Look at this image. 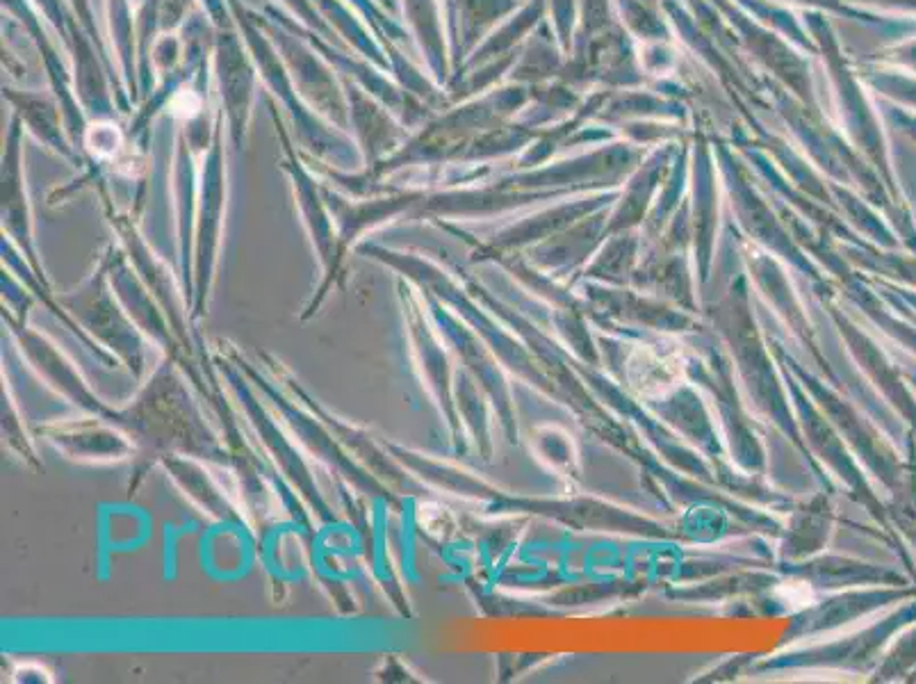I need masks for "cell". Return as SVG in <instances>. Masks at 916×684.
<instances>
[{
  "label": "cell",
  "instance_id": "obj_2",
  "mask_svg": "<svg viewBox=\"0 0 916 684\" xmlns=\"http://www.w3.org/2000/svg\"><path fill=\"white\" fill-rule=\"evenodd\" d=\"M780 593H784L782 600L787 602V605L789 602H798L800 607H805L809 605V600H812V591H809L805 584H784Z\"/></svg>",
  "mask_w": 916,
  "mask_h": 684
},
{
  "label": "cell",
  "instance_id": "obj_1",
  "mask_svg": "<svg viewBox=\"0 0 916 684\" xmlns=\"http://www.w3.org/2000/svg\"><path fill=\"white\" fill-rule=\"evenodd\" d=\"M627 379L641 397H664L680 386L684 365L680 356L664 354L657 347H639L627 361Z\"/></svg>",
  "mask_w": 916,
  "mask_h": 684
}]
</instances>
